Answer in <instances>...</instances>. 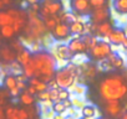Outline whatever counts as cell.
Segmentation results:
<instances>
[{
  "label": "cell",
  "mask_w": 127,
  "mask_h": 119,
  "mask_svg": "<svg viewBox=\"0 0 127 119\" xmlns=\"http://www.w3.org/2000/svg\"><path fill=\"white\" fill-rule=\"evenodd\" d=\"M98 96L103 102L123 100L127 97V78L121 73H108L98 83Z\"/></svg>",
  "instance_id": "1"
},
{
  "label": "cell",
  "mask_w": 127,
  "mask_h": 119,
  "mask_svg": "<svg viewBox=\"0 0 127 119\" xmlns=\"http://www.w3.org/2000/svg\"><path fill=\"white\" fill-rule=\"evenodd\" d=\"M31 58L35 66V77L49 83L54 79L55 72L57 70V60L52 55L51 51L47 50H39L31 52Z\"/></svg>",
  "instance_id": "2"
},
{
  "label": "cell",
  "mask_w": 127,
  "mask_h": 119,
  "mask_svg": "<svg viewBox=\"0 0 127 119\" xmlns=\"http://www.w3.org/2000/svg\"><path fill=\"white\" fill-rule=\"evenodd\" d=\"M26 11H28V22L24 31L21 32V40H26L30 46L34 42H41L42 40H45L49 31L46 30L39 13H34L29 10Z\"/></svg>",
  "instance_id": "3"
},
{
  "label": "cell",
  "mask_w": 127,
  "mask_h": 119,
  "mask_svg": "<svg viewBox=\"0 0 127 119\" xmlns=\"http://www.w3.org/2000/svg\"><path fill=\"white\" fill-rule=\"evenodd\" d=\"M79 78V66L74 62H69L66 66H64L59 70H56L54 79L57 83L59 88H71L76 79Z\"/></svg>",
  "instance_id": "4"
},
{
  "label": "cell",
  "mask_w": 127,
  "mask_h": 119,
  "mask_svg": "<svg viewBox=\"0 0 127 119\" xmlns=\"http://www.w3.org/2000/svg\"><path fill=\"white\" fill-rule=\"evenodd\" d=\"M39 4H40L39 15L41 18L49 15H60L65 10L62 0H39Z\"/></svg>",
  "instance_id": "5"
},
{
  "label": "cell",
  "mask_w": 127,
  "mask_h": 119,
  "mask_svg": "<svg viewBox=\"0 0 127 119\" xmlns=\"http://www.w3.org/2000/svg\"><path fill=\"white\" fill-rule=\"evenodd\" d=\"M10 16L13 18V29L16 35H21L24 31L26 22H28V11L25 9H18V8H8L6 10Z\"/></svg>",
  "instance_id": "6"
},
{
  "label": "cell",
  "mask_w": 127,
  "mask_h": 119,
  "mask_svg": "<svg viewBox=\"0 0 127 119\" xmlns=\"http://www.w3.org/2000/svg\"><path fill=\"white\" fill-rule=\"evenodd\" d=\"M112 53V46L107 41H97V43L89 50V56L92 61L100 62L102 60H106L110 55Z\"/></svg>",
  "instance_id": "7"
},
{
  "label": "cell",
  "mask_w": 127,
  "mask_h": 119,
  "mask_svg": "<svg viewBox=\"0 0 127 119\" xmlns=\"http://www.w3.org/2000/svg\"><path fill=\"white\" fill-rule=\"evenodd\" d=\"M70 11H72L76 16H89L92 8L90 5V0H69Z\"/></svg>",
  "instance_id": "8"
},
{
  "label": "cell",
  "mask_w": 127,
  "mask_h": 119,
  "mask_svg": "<svg viewBox=\"0 0 127 119\" xmlns=\"http://www.w3.org/2000/svg\"><path fill=\"white\" fill-rule=\"evenodd\" d=\"M103 103V112L110 119H118L123 114V105L121 100H107Z\"/></svg>",
  "instance_id": "9"
},
{
  "label": "cell",
  "mask_w": 127,
  "mask_h": 119,
  "mask_svg": "<svg viewBox=\"0 0 127 119\" xmlns=\"http://www.w3.org/2000/svg\"><path fill=\"white\" fill-rule=\"evenodd\" d=\"M50 35L51 37L57 41V42H64V41H67L71 39V32H70V29H69V25L64 24V22H60L57 24L51 31H50Z\"/></svg>",
  "instance_id": "10"
},
{
  "label": "cell",
  "mask_w": 127,
  "mask_h": 119,
  "mask_svg": "<svg viewBox=\"0 0 127 119\" xmlns=\"http://www.w3.org/2000/svg\"><path fill=\"white\" fill-rule=\"evenodd\" d=\"M90 22L91 24H100L103 21L110 20L111 18V11L108 6H103V8H97V9H92L90 13Z\"/></svg>",
  "instance_id": "11"
},
{
  "label": "cell",
  "mask_w": 127,
  "mask_h": 119,
  "mask_svg": "<svg viewBox=\"0 0 127 119\" xmlns=\"http://www.w3.org/2000/svg\"><path fill=\"white\" fill-rule=\"evenodd\" d=\"M52 55L55 56L56 60H60V61H67V62H71V60L74 58V55L71 53V51L69 50V46L67 43H64V42H60L57 45L54 46L52 48Z\"/></svg>",
  "instance_id": "12"
},
{
  "label": "cell",
  "mask_w": 127,
  "mask_h": 119,
  "mask_svg": "<svg viewBox=\"0 0 127 119\" xmlns=\"http://www.w3.org/2000/svg\"><path fill=\"white\" fill-rule=\"evenodd\" d=\"M113 30V25L110 20L100 22V24H92L91 26V35L95 34V36H100L103 39H107V36L110 35V32Z\"/></svg>",
  "instance_id": "13"
},
{
  "label": "cell",
  "mask_w": 127,
  "mask_h": 119,
  "mask_svg": "<svg viewBox=\"0 0 127 119\" xmlns=\"http://www.w3.org/2000/svg\"><path fill=\"white\" fill-rule=\"evenodd\" d=\"M16 61V52L8 45L0 46V62L9 66Z\"/></svg>",
  "instance_id": "14"
},
{
  "label": "cell",
  "mask_w": 127,
  "mask_h": 119,
  "mask_svg": "<svg viewBox=\"0 0 127 119\" xmlns=\"http://www.w3.org/2000/svg\"><path fill=\"white\" fill-rule=\"evenodd\" d=\"M69 50L71 51V53L75 56V55H82V53H86L87 52V48L81 39V36H76V37H71L69 40Z\"/></svg>",
  "instance_id": "15"
},
{
  "label": "cell",
  "mask_w": 127,
  "mask_h": 119,
  "mask_svg": "<svg viewBox=\"0 0 127 119\" xmlns=\"http://www.w3.org/2000/svg\"><path fill=\"white\" fill-rule=\"evenodd\" d=\"M126 37H127L126 36V32L122 29H113L110 32V35L107 36V40H108V42L111 45L118 46V45H122L123 43V41L126 40Z\"/></svg>",
  "instance_id": "16"
},
{
  "label": "cell",
  "mask_w": 127,
  "mask_h": 119,
  "mask_svg": "<svg viewBox=\"0 0 127 119\" xmlns=\"http://www.w3.org/2000/svg\"><path fill=\"white\" fill-rule=\"evenodd\" d=\"M69 29H70L71 35H75V36H82V35H85V22L82 20L74 21L72 24L69 25Z\"/></svg>",
  "instance_id": "17"
},
{
  "label": "cell",
  "mask_w": 127,
  "mask_h": 119,
  "mask_svg": "<svg viewBox=\"0 0 127 119\" xmlns=\"http://www.w3.org/2000/svg\"><path fill=\"white\" fill-rule=\"evenodd\" d=\"M107 60H108V62L111 63L112 68L121 70V68H123V66H125V61H123V58H122L120 55H117V53H113V52H112V53L107 57Z\"/></svg>",
  "instance_id": "18"
},
{
  "label": "cell",
  "mask_w": 127,
  "mask_h": 119,
  "mask_svg": "<svg viewBox=\"0 0 127 119\" xmlns=\"http://www.w3.org/2000/svg\"><path fill=\"white\" fill-rule=\"evenodd\" d=\"M42 21H44V25L46 27V30L50 32L57 24H60V18L59 15H49V16H45V18H41Z\"/></svg>",
  "instance_id": "19"
},
{
  "label": "cell",
  "mask_w": 127,
  "mask_h": 119,
  "mask_svg": "<svg viewBox=\"0 0 127 119\" xmlns=\"http://www.w3.org/2000/svg\"><path fill=\"white\" fill-rule=\"evenodd\" d=\"M59 18H60V21H61V22L66 24V25H70V24H72L74 21L79 20V16H76V15H75L72 11H70V10H64V11L59 15Z\"/></svg>",
  "instance_id": "20"
},
{
  "label": "cell",
  "mask_w": 127,
  "mask_h": 119,
  "mask_svg": "<svg viewBox=\"0 0 127 119\" xmlns=\"http://www.w3.org/2000/svg\"><path fill=\"white\" fill-rule=\"evenodd\" d=\"M19 100H20V103H21L23 105H25V107H32V105L35 104V102H36V98H35V96L29 94L26 91H23V92L19 94Z\"/></svg>",
  "instance_id": "21"
},
{
  "label": "cell",
  "mask_w": 127,
  "mask_h": 119,
  "mask_svg": "<svg viewBox=\"0 0 127 119\" xmlns=\"http://www.w3.org/2000/svg\"><path fill=\"white\" fill-rule=\"evenodd\" d=\"M30 58H31V51H30L29 48H26V47H25L24 50H21L20 52L16 53V62L20 63L21 67H23L26 62L30 61Z\"/></svg>",
  "instance_id": "22"
},
{
  "label": "cell",
  "mask_w": 127,
  "mask_h": 119,
  "mask_svg": "<svg viewBox=\"0 0 127 119\" xmlns=\"http://www.w3.org/2000/svg\"><path fill=\"white\" fill-rule=\"evenodd\" d=\"M112 8L117 14L127 15V0H113Z\"/></svg>",
  "instance_id": "23"
},
{
  "label": "cell",
  "mask_w": 127,
  "mask_h": 119,
  "mask_svg": "<svg viewBox=\"0 0 127 119\" xmlns=\"http://www.w3.org/2000/svg\"><path fill=\"white\" fill-rule=\"evenodd\" d=\"M28 82H29V84H30V86H32V87H35V88H36L37 93H39V92H42V91H46V89L49 88L46 82H44V81H41V79H39V78H36V77L29 78V79H28Z\"/></svg>",
  "instance_id": "24"
},
{
  "label": "cell",
  "mask_w": 127,
  "mask_h": 119,
  "mask_svg": "<svg viewBox=\"0 0 127 119\" xmlns=\"http://www.w3.org/2000/svg\"><path fill=\"white\" fill-rule=\"evenodd\" d=\"M16 83H18V81H16V76H15V75H11V73H10V75H5L4 78H3V84H4V87H5L8 91H10V89L18 87Z\"/></svg>",
  "instance_id": "25"
},
{
  "label": "cell",
  "mask_w": 127,
  "mask_h": 119,
  "mask_svg": "<svg viewBox=\"0 0 127 119\" xmlns=\"http://www.w3.org/2000/svg\"><path fill=\"white\" fill-rule=\"evenodd\" d=\"M23 75H24L28 79L35 77V66H34V62H32V58H30V61L26 62V63L23 66Z\"/></svg>",
  "instance_id": "26"
},
{
  "label": "cell",
  "mask_w": 127,
  "mask_h": 119,
  "mask_svg": "<svg viewBox=\"0 0 127 119\" xmlns=\"http://www.w3.org/2000/svg\"><path fill=\"white\" fill-rule=\"evenodd\" d=\"M15 31L13 29V25H5V26H0V36L6 40H11L15 36Z\"/></svg>",
  "instance_id": "27"
},
{
  "label": "cell",
  "mask_w": 127,
  "mask_h": 119,
  "mask_svg": "<svg viewBox=\"0 0 127 119\" xmlns=\"http://www.w3.org/2000/svg\"><path fill=\"white\" fill-rule=\"evenodd\" d=\"M81 39H82V41H84V43H85V46H86V48H87V51L89 50H91L96 43H97V37L95 36V35H91V34H85V35H82L81 36Z\"/></svg>",
  "instance_id": "28"
},
{
  "label": "cell",
  "mask_w": 127,
  "mask_h": 119,
  "mask_svg": "<svg viewBox=\"0 0 127 119\" xmlns=\"http://www.w3.org/2000/svg\"><path fill=\"white\" fill-rule=\"evenodd\" d=\"M5 119H19V108L8 105L5 109Z\"/></svg>",
  "instance_id": "29"
},
{
  "label": "cell",
  "mask_w": 127,
  "mask_h": 119,
  "mask_svg": "<svg viewBox=\"0 0 127 119\" xmlns=\"http://www.w3.org/2000/svg\"><path fill=\"white\" fill-rule=\"evenodd\" d=\"M13 18L6 10H0V26L5 25H13Z\"/></svg>",
  "instance_id": "30"
},
{
  "label": "cell",
  "mask_w": 127,
  "mask_h": 119,
  "mask_svg": "<svg viewBox=\"0 0 127 119\" xmlns=\"http://www.w3.org/2000/svg\"><path fill=\"white\" fill-rule=\"evenodd\" d=\"M81 114H82L84 118H94L96 115V108L91 104L84 105L81 108Z\"/></svg>",
  "instance_id": "31"
},
{
  "label": "cell",
  "mask_w": 127,
  "mask_h": 119,
  "mask_svg": "<svg viewBox=\"0 0 127 119\" xmlns=\"http://www.w3.org/2000/svg\"><path fill=\"white\" fill-rule=\"evenodd\" d=\"M51 110L55 114H64L66 112V108H65V105L62 104V102H54V104L51 107Z\"/></svg>",
  "instance_id": "32"
},
{
  "label": "cell",
  "mask_w": 127,
  "mask_h": 119,
  "mask_svg": "<svg viewBox=\"0 0 127 119\" xmlns=\"http://www.w3.org/2000/svg\"><path fill=\"white\" fill-rule=\"evenodd\" d=\"M108 4H110V0H90V5L92 9L108 6Z\"/></svg>",
  "instance_id": "33"
},
{
  "label": "cell",
  "mask_w": 127,
  "mask_h": 119,
  "mask_svg": "<svg viewBox=\"0 0 127 119\" xmlns=\"http://www.w3.org/2000/svg\"><path fill=\"white\" fill-rule=\"evenodd\" d=\"M10 47L18 53V52H20L21 50H24L25 48V46H24V43H23V41L21 40H14L13 42H11V45H10Z\"/></svg>",
  "instance_id": "34"
},
{
  "label": "cell",
  "mask_w": 127,
  "mask_h": 119,
  "mask_svg": "<svg viewBox=\"0 0 127 119\" xmlns=\"http://www.w3.org/2000/svg\"><path fill=\"white\" fill-rule=\"evenodd\" d=\"M36 96H37V99H39V100H41V102H46V103H50V102H51V99H50V92H49V89H46V91H42V92H39Z\"/></svg>",
  "instance_id": "35"
},
{
  "label": "cell",
  "mask_w": 127,
  "mask_h": 119,
  "mask_svg": "<svg viewBox=\"0 0 127 119\" xmlns=\"http://www.w3.org/2000/svg\"><path fill=\"white\" fill-rule=\"evenodd\" d=\"M65 99H70V92L65 88H59V102H62Z\"/></svg>",
  "instance_id": "36"
},
{
  "label": "cell",
  "mask_w": 127,
  "mask_h": 119,
  "mask_svg": "<svg viewBox=\"0 0 127 119\" xmlns=\"http://www.w3.org/2000/svg\"><path fill=\"white\" fill-rule=\"evenodd\" d=\"M51 102H59V88H49Z\"/></svg>",
  "instance_id": "37"
},
{
  "label": "cell",
  "mask_w": 127,
  "mask_h": 119,
  "mask_svg": "<svg viewBox=\"0 0 127 119\" xmlns=\"http://www.w3.org/2000/svg\"><path fill=\"white\" fill-rule=\"evenodd\" d=\"M98 66H100V68L103 70V71H111V70H112V66H111V63L108 62L107 58H106V60H102V61H100Z\"/></svg>",
  "instance_id": "38"
},
{
  "label": "cell",
  "mask_w": 127,
  "mask_h": 119,
  "mask_svg": "<svg viewBox=\"0 0 127 119\" xmlns=\"http://www.w3.org/2000/svg\"><path fill=\"white\" fill-rule=\"evenodd\" d=\"M24 91H26V92H28L29 94H31V96H36V94H37L36 88H35V87H32V86H30V84H28V86H26V88H25Z\"/></svg>",
  "instance_id": "39"
},
{
  "label": "cell",
  "mask_w": 127,
  "mask_h": 119,
  "mask_svg": "<svg viewBox=\"0 0 127 119\" xmlns=\"http://www.w3.org/2000/svg\"><path fill=\"white\" fill-rule=\"evenodd\" d=\"M9 93H10V96H11V97H19V94L21 93V91H20L18 87H15V88L10 89V91H9Z\"/></svg>",
  "instance_id": "40"
},
{
  "label": "cell",
  "mask_w": 127,
  "mask_h": 119,
  "mask_svg": "<svg viewBox=\"0 0 127 119\" xmlns=\"http://www.w3.org/2000/svg\"><path fill=\"white\" fill-rule=\"evenodd\" d=\"M62 104L65 105L66 110H67L69 108H72V102H71L70 99H65V100H62Z\"/></svg>",
  "instance_id": "41"
},
{
  "label": "cell",
  "mask_w": 127,
  "mask_h": 119,
  "mask_svg": "<svg viewBox=\"0 0 127 119\" xmlns=\"http://www.w3.org/2000/svg\"><path fill=\"white\" fill-rule=\"evenodd\" d=\"M74 92H75V93H77V94H82V93L85 92V88H84L82 86H76V87H75V89H74Z\"/></svg>",
  "instance_id": "42"
},
{
  "label": "cell",
  "mask_w": 127,
  "mask_h": 119,
  "mask_svg": "<svg viewBox=\"0 0 127 119\" xmlns=\"http://www.w3.org/2000/svg\"><path fill=\"white\" fill-rule=\"evenodd\" d=\"M1 3L4 4L5 8H9V6L13 5V0H1Z\"/></svg>",
  "instance_id": "43"
},
{
  "label": "cell",
  "mask_w": 127,
  "mask_h": 119,
  "mask_svg": "<svg viewBox=\"0 0 127 119\" xmlns=\"http://www.w3.org/2000/svg\"><path fill=\"white\" fill-rule=\"evenodd\" d=\"M0 119H5V110L1 105H0Z\"/></svg>",
  "instance_id": "44"
},
{
  "label": "cell",
  "mask_w": 127,
  "mask_h": 119,
  "mask_svg": "<svg viewBox=\"0 0 127 119\" xmlns=\"http://www.w3.org/2000/svg\"><path fill=\"white\" fill-rule=\"evenodd\" d=\"M52 119H65V117H64L62 114H55Z\"/></svg>",
  "instance_id": "45"
},
{
  "label": "cell",
  "mask_w": 127,
  "mask_h": 119,
  "mask_svg": "<svg viewBox=\"0 0 127 119\" xmlns=\"http://www.w3.org/2000/svg\"><path fill=\"white\" fill-rule=\"evenodd\" d=\"M25 1H26L29 5H31V4H36V3H39V0H25Z\"/></svg>",
  "instance_id": "46"
},
{
  "label": "cell",
  "mask_w": 127,
  "mask_h": 119,
  "mask_svg": "<svg viewBox=\"0 0 127 119\" xmlns=\"http://www.w3.org/2000/svg\"><path fill=\"white\" fill-rule=\"evenodd\" d=\"M118 119H127V112H126V113H123V114H122Z\"/></svg>",
  "instance_id": "47"
},
{
  "label": "cell",
  "mask_w": 127,
  "mask_h": 119,
  "mask_svg": "<svg viewBox=\"0 0 127 119\" xmlns=\"http://www.w3.org/2000/svg\"><path fill=\"white\" fill-rule=\"evenodd\" d=\"M4 8H5V6H4V4L1 3V0H0V10H4Z\"/></svg>",
  "instance_id": "48"
},
{
  "label": "cell",
  "mask_w": 127,
  "mask_h": 119,
  "mask_svg": "<svg viewBox=\"0 0 127 119\" xmlns=\"http://www.w3.org/2000/svg\"><path fill=\"white\" fill-rule=\"evenodd\" d=\"M122 45H123V46H125V47L127 48V37H126V40L123 41V43H122Z\"/></svg>",
  "instance_id": "49"
},
{
  "label": "cell",
  "mask_w": 127,
  "mask_h": 119,
  "mask_svg": "<svg viewBox=\"0 0 127 119\" xmlns=\"http://www.w3.org/2000/svg\"><path fill=\"white\" fill-rule=\"evenodd\" d=\"M3 100H4V98H3V96H1V94H0V105L3 104Z\"/></svg>",
  "instance_id": "50"
},
{
  "label": "cell",
  "mask_w": 127,
  "mask_h": 119,
  "mask_svg": "<svg viewBox=\"0 0 127 119\" xmlns=\"http://www.w3.org/2000/svg\"><path fill=\"white\" fill-rule=\"evenodd\" d=\"M101 119H108V118H101Z\"/></svg>",
  "instance_id": "51"
},
{
  "label": "cell",
  "mask_w": 127,
  "mask_h": 119,
  "mask_svg": "<svg viewBox=\"0 0 127 119\" xmlns=\"http://www.w3.org/2000/svg\"><path fill=\"white\" fill-rule=\"evenodd\" d=\"M82 119H85V118H82Z\"/></svg>",
  "instance_id": "52"
}]
</instances>
